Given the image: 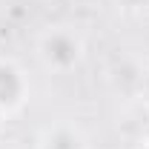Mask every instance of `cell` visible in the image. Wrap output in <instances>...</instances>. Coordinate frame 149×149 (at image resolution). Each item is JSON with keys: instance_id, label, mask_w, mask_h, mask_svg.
Segmentation results:
<instances>
[{"instance_id": "7a4b0ae2", "label": "cell", "mask_w": 149, "mask_h": 149, "mask_svg": "<svg viewBox=\"0 0 149 149\" xmlns=\"http://www.w3.org/2000/svg\"><path fill=\"white\" fill-rule=\"evenodd\" d=\"M20 89H23V83H20L17 72L12 66H0V103H15L20 97Z\"/></svg>"}, {"instance_id": "3957f363", "label": "cell", "mask_w": 149, "mask_h": 149, "mask_svg": "<svg viewBox=\"0 0 149 149\" xmlns=\"http://www.w3.org/2000/svg\"><path fill=\"white\" fill-rule=\"evenodd\" d=\"M132 3H138V0H132Z\"/></svg>"}, {"instance_id": "6da1fadb", "label": "cell", "mask_w": 149, "mask_h": 149, "mask_svg": "<svg viewBox=\"0 0 149 149\" xmlns=\"http://www.w3.org/2000/svg\"><path fill=\"white\" fill-rule=\"evenodd\" d=\"M46 55H49V60L66 66V63H72L77 57V43L69 35H55V37L46 40Z\"/></svg>"}]
</instances>
